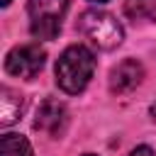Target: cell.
Listing matches in <instances>:
<instances>
[{
	"instance_id": "52a82bcc",
	"label": "cell",
	"mask_w": 156,
	"mask_h": 156,
	"mask_svg": "<svg viewBox=\"0 0 156 156\" xmlns=\"http://www.w3.org/2000/svg\"><path fill=\"white\" fill-rule=\"evenodd\" d=\"M22 112H24V98L12 88H2L0 90V124L10 127L12 122L20 119Z\"/></svg>"
},
{
	"instance_id": "9c48e42d",
	"label": "cell",
	"mask_w": 156,
	"mask_h": 156,
	"mask_svg": "<svg viewBox=\"0 0 156 156\" xmlns=\"http://www.w3.org/2000/svg\"><path fill=\"white\" fill-rule=\"evenodd\" d=\"M124 15L129 20H154L156 0H124Z\"/></svg>"
},
{
	"instance_id": "4fadbf2b",
	"label": "cell",
	"mask_w": 156,
	"mask_h": 156,
	"mask_svg": "<svg viewBox=\"0 0 156 156\" xmlns=\"http://www.w3.org/2000/svg\"><path fill=\"white\" fill-rule=\"evenodd\" d=\"M85 156H93V154H85Z\"/></svg>"
},
{
	"instance_id": "8992f818",
	"label": "cell",
	"mask_w": 156,
	"mask_h": 156,
	"mask_svg": "<svg viewBox=\"0 0 156 156\" xmlns=\"http://www.w3.org/2000/svg\"><path fill=\"white\" fill-rule=\"evenodd\" d=\"M141 78H144L141 63L136 58H127V61H122L119 66L112 68V73H110V90L117 93V95L129 93V90H134L141 83Z\"/></svg>"
},
{
	"instance_id": "ba28073f",
	"label": "cell",
	"mask_w": 156,
	"mask_h": 156,
	"mask_svg": "<svg viewBox=\"0 0 156 156\" xmlns=\"http://www.w3.org/2000/svg\"><path fill=\"white\" fill-rule=\"evenodd\" d=\"M0 156H34L29 141L22 134H2L0 139Z\"/></svg>"
},
{
	"instance_id": "30bf717a",
	"label": "cell",
	"mask_w": 156,
	"mask_h": 156,
	"mask_svg": "<svg viewBox=\"0 0 156 156\" xmlns=\"http://www.w3.org/2000/svg\"><path fill=\"white\" fill-rule=\"evenodd\" d=\"M129 156H154V151H151L149 146H136V149H134Z\"/></svg>"
},
{
	"instance_id": "8fae6325",
	"label": "cell",
	"mask_w": 156,
	"mask_h": 156,
	"mask_svg": "<svg viewBox=\"0 0 156 156\" xmlns=\"http://www.w3.org/2000/svg\"><path fill=\"white\" fill-rule=\"evenodd\" d=\"M0 2H2V5H10V2H12V0H0Z\"/></svg>"
},
{
	"instance_id": "6da1fadb",
	"label": "cell",
	"mask_w": 156,
	"mask_h": 156,
	"mask_svg": "<svg viewBox=\"0 0 156 156\" xmlns=\"http://www.w3.org/2000/svg\"><path fill=\"white\" fill-rule=\"evenodd\" d=\"M95 71V58L83 44L68 46L56 61V83L66 93H80Z\"/></svg>"
},
{
	"instance_id": "5b68a950",
	"label": "cell",
	"mask_w": 156,
	"mask_h": 156,
	"mask_svg": "<svg viewBox=\"0 0 156 156\" xmlns=\"http://www.w3.org/2000/svg\"><path fill=\"white\" fill-rule=\"evenodd\" d=\"M66 122H68L66 107H63L58 100L49 98V100H44V102L39 105V110H37L34 129L44 132L46 136H58V134H63V129H66Z\"/></svg>"
},
{
	"instance_id": "7a4b0ae2",
	"label": "cell",
	"mask_w": 156,
	"mask_h": 156,
	"mask_svg": "<svg viewBox=\"0 0 156 156\" xmlns=\"http://www.w3.org/2000/svg\"><path fill=\"white\" fill-rule=\"evenodd\" d=\"M78 29L98 49H105V51L119 46L122 44V37H124L122 24L110 12H105V10H85L80 15V20H78Z\"/></svg>"
},
{
	"instance_id": "3957f363",
	"label": "cell",
	"mask_w": 156,
	"mask_h": 156,
	"mask_svg": "<svg viewBox=\"0 0 156 156\" xmlns=\"http://www.w3.org/2000/svg\"><path fill=\"white\" fill-rule=\"evenodd\" d=\"M68 10V0H29V29L37 39H54L61 29L63 15Z\"/></svg>"
},
{
	"instance_id": "7c38bea8",
	"label": "cell",
	"mask_w": 156,
	"mask_h": 156,
	"mask_svg": "<svg viewBox=\"0 0 156 156\" xmlns=\"http://www.w3.org/2000/svg\"><path fill=\"white\" fill-rule=\"evenodd\" d=\"M90 2H107V0H90Z\"/></svg>"
},
{
	"instance_id": "277c9868",
	"label": "cell",
	"mask_w": 156,
	"mask_h": 156,
	"mask_svg": "<svg viewBox=\"0 0 156 156\" xmlns=\"http://www.w3.org/2000/svg\"><path fill=\"white\" fill-rule=\"evenodd\" d=\"M44 49L39 44H24V46H15L7 56H5V71L10 76L17 78H34L41 66H44Z\"/></svg>"
}]
</instances>
